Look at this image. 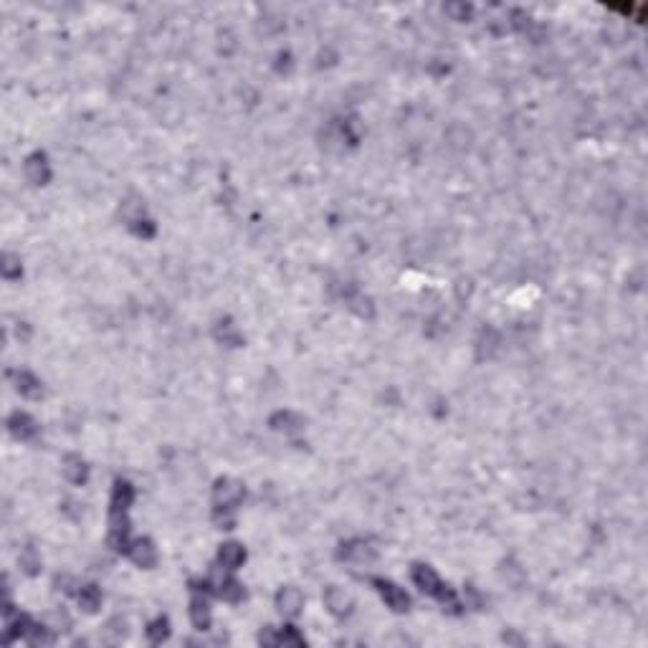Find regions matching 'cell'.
Listing matches in <instances>:
<instances>
[{
  "label": "cell",
  "mask_w": 648,
  "mask_h": 648,
  "mask_svg": "<svg viewBox=\"0 0 648 648\" xmlns=\"http://www.w3.org/2000/svg\"><path fill=\"white\" fill-rule=\"evenodd\" d=\"M413 582L418 585L426 595H433V597H441L443 603L446 600H451L453 603V593H451L446 585L441 582V577H438V573H435L433 567L428 565H415L413 567Z\"/></svg>",
  "instance_id": "cell-1"
},
{
  "label": "cell",
  "mask_w": 648,
  "mask_h": 648,
  "mask_svg": "<svg viewBox=\"0 0 648 648\" xmlns=\"http://www.w3.org/2000/svg\"><path fill=\"white\" fill-rule=\"evenodd\" d=\"M243 484L236 479H218L213 486L215 509H236V504L243 501Z\"/></svg>",
  "instance_id": "cell-2"
},
{
  "label": "cell",
  "mask_w": 648,
  "mask_h": 648,
  "mask_svg": "<svg viewBox=\"0 0 648 648\" xmlns=\"http://www.w3.org/2000/svg\"><path fill=\"white\" fill-rule=\"evenodd\" d=\"M372 585H377L380 595H383V600L388 603V608H390V611L405 613L408 608H411V597H408V593H405L403 588H398L395 582H390V580H372Z\"/></svg>",
  "instance_id": "cell-3"
},
{
  "label": "cell",
  "mask_w": 648,
  "mask_h": 648,
  "mask_svg": "<svg viewBox=\"0 0 648 648\" xmlns=\"http://www.w3.org/2000/svg\"><path fill=\"white\" fill-rule=\"evenodd\" d=\"M339 557L347 562H354V565H368V562L375 560L377 555H375V547L370 545V542H365V539H350V542L342 545Z\"/></svg>",
  "instance_id": "cell-4"
},
{
  "label": "cell",
  "mask_w": 648,
  "mask_h": 648,
  "mask_svg": "<svg viewBox=\"0 0 648 648\" xmlns=\"http://www.w3.org/2000/svg\"><path fill=\"white\" fill-rule=\"evenodd\" d=\"M324 605L337 618H345V615L352 613V597H350V593L345 588H337V585H330V588L324 590Z\"/></svg>",
  "instance_id": "cell-5"
},
{
  "label": "cell",
  "mask_w": 648,
  "mask_h": 648,
  "mask_svg": "<svg viewBox=\"0 0 648 648\" xmlns=\"http://www.w3.org/2000/svg\"><path fill=\"white\" fill-rule=\"evenodd\" d=\"M231 570H218V573L213 575V588L215 593L223 597V600H228V603H238L243 597V585L236 580V577H231Z\"/></svg>",
  "instance_id": "cell-6"
},
{
  "label": "cell",
  "mask_w": 648,
  "mask_h": 648,
  "mask_svg": "<svg viewBox=\"0 0 648 648\" xmlns=\"http://www.w3.org/2000/svg\"><path fill=\"white\" fill-rule=\"evenodd\" d=\"M276 608H279L281 615H287V618H296L299 613H302L304 608V595L299 588H281L279 593H276Z\"/></svg>",
  "instance_id": "cell-7"
},
{
  "label": "cell",
  "mask_w": 648,
  "mask_h": 648,
  "mask_svg": "<svg viewBox=\"0 0 648 648\" xmlns=\"http://www.w3.org/2000/svg\"><path fill=\"white\" fill-rule=\"evenodd\" d=\"M23 172H26V180L33 183V185H46L48 183V177H51L48 160H46V155H41V152H36V155H30L28 160H26Z\"/></svg>",
  "instance_id": "cell-8"
},
{
  "label": "cell",
  "mask_w": 648,
  "mask_h": 648,
  "mask_svg": "<svg viewBox=\"0 0 648 648\" xmlns=\"http://www.w3.org/2000/svg\"><path fill=\"white\" fill-rule=\"evenodd\" d=\"M127 555L132 557L134 565L147 567V570L155 567V562H157V550L150 539H134L132 545H129V550H127Z\"/></svg>",
  "instance_id": "cell-9"
},
{
  "label": "cell",
  "mask_w": 648,
  "mask_h": 648,
  "mask_svg": "<svg viewBox=\"0 0 648 648\" xmlns=\"http://www.w3.org/2000/svg\"><path fill=\"white\" fill-rule=\"evenodd\" d=\"M243 560H246V550L238 542H226L218 550V565L223 570H238L243 565Z\"/></svg>",
  "instance_id": "cell-10"
},
{
  "label": "cell",
  "mask_w": 648,
  "mask_h": 648,
  "mask_svg": "<svg viewBox=\"0 0 648 648\" xmlns=\"http://www.w3.org/2000/svg\"><path fill=\"white\" fill-rule=\"evenodd\" d=\"M8 426H10V431H13L15 438H21V441H28V438H33V435L38 433L36 420L30 418V415H26V413H21V411L10 415Z\"/></svg>",
  "instance_id": "cell-11"
},
{
  "label": "cell",
  "mask_w": 648,
  "mask_h": 648,
  "mask_svg": "<svg viewBox=\"0 0 648 648\" xmlns=\"http://www.w3.org/2000/svg\"><path fill=\"white\" fill-rule=\"evenodd\" d=\"M190 620L198 631H208L210 628V603L200 593L190 600Z\"/></svg>",
  "instance_id": "cell-12"
},
{
  "label": "cell",
  "mask_w": 648,
  "mask_h": 648,
  "mask_svg": "<svg viewBox=\"0 0 648 648\" xmlns=\"http://www.w3.org/2000/svg\"><path fill=\"white\" fill-rule=\"evenodd\" d=\"M134 499V489L127 481H117L114 484V492H111V512H119V514H127V509Z\"/></svg>",
  "instance_id": "cell-13"
},
{
  "label": "cell",
  "mask_w": 648,
  "mask_h": 648,
  "mask_svg": "<svg viewBox=\"0 0 648 648\" xmlns=\"http://www.w3.org/2000/svg\"><path fill=\"white\" fill-rule=\"evenodd\" d=\"M64 476L76 486L87 484L89 466L81 461V456H66V461H64Z\"/></svg>",
  "instance_id": "cell-14"
},
{
  "label": "cell",
  "mask_w": 648,
  "mask_h": 648,
  "mask_svg": "<svg viewBox=\"0 0 648 648\" xmlns=\"http://www.w3.org/2000/svg\"><path fill=\"white\" fill-rule=\"evenodd\" d=\"M15 390L26 395V398H41V383H38L36 375H30L26 370H18L15 372Z\"/></svg>",
  "instance_id": "cell-15"
},
{
  "label": "cell",
  "mask_w": 648,
  "mask_h": 648,
  "mask_svg": "<svg viewBox=\"0 0 648 648\" xmlns=\"http://www.w3.org/2000/svg\"><path fill=\"white\" fill-rule=\"evenodd\" d=\"M271 426L284 431V433H294V431H302L304 428V420L302 415H296L291 411H279L276 415H271Z\"/></svg>",
  "instance_id": "cell-16"
},
{
  "label": "cell",
  "mask_w": 648,
  "mask_h": 648,
  "mask_svg": "<svg viewBox=\"0 0 648 648\" xmlns=\"http://www.w3.org/2000/svg\"><path fill=\"white\" fill-rule=\"evenodd\" d=\"M79 605L87 613H94L99 605H102V590L96 585H87V588L79 590Z\"/></svg>",
  "instance_id": "cell-17"
},
{
  "label": "cell",
  "mask_w": 648,
  "mask_h": 648,
  "mask_svg": "<svg viewBox=\"0 0 648 648\" xmlns=\"http://www.w3.org/2000/svg\"><path fill=\"white\" fill-rule=\"evenodd\" d=\"M147 636H150V641H152V643H162V641H165V638L170 636V623H168V618L152 620V623H150V628H147Z\"/></svg>",
  "instance_id": "cell-18"
},
{
  "label": "cell",
  "mask_w": 648,
  "mask_h": 648,
  "mask_svg": "<svg viewBox=\"0 0 648 648\" xmlns=\"http://www.w3.org/2000/svg\"><path fill=\"white\" fill-rule=\"evenodd\" d=\"M21 567L28 575H36L38 570H41V557L36 555V550H33V547H28V550L21 555Z\"/></svg>",
  "instance_id": "cell-19"
},
{
  "label": "cell",
  "mask_w": 648,
  "mask_h": 648,
  "mask_svg": "<svg viewBox=\"0 0 648 648\" xmlns=\"http://www.w3.org/2000/svg\"><path fill=\"white\" fill-rule=\"evenodd\" d=\"M3 276H6V279L21 276V258L13 256V253H6V256H3Z\"/></svg>",
  "instance_id": "cell-20"
},
{
  "label": "cell",
  "mask_w": 648,
  "mask_h": 648,
  "mask_svg": "<svg viewBox=\"0 0 648 648\" xmlns=\"http://www.w3.org/2000/svg\"><path fill=\"white\" fill-rule=\"evenodd\" d=\"M446 13H449L453 21H469L474 13V8L466 6V3H449V6H446Z\"/></svg>",
  "instance_id": "cell-21"
},
{
  "label": "cell",
  "mask_w": 648,
  "mask_h": 648,
  "mask_svg": "<svg viewBox=\"0 0 648 648\" xmlns=\"http://www.w3.org/2000/svg\"><path fill=\"white\" fill-rule=\"evenodd\" d=\"M129 228H132L134 236H140V238L155 236V226H152V221H147V218H137L134 223H129Z\"/></svg>",
  "instance_id": "cell-22"
},
{
  "label": "cell",
  "mask_w": 648,
  "mask_h": 648,
  "mask_svg": "<svg viewBox=\"0 0 648 648\" xmlns=\"http://www.w3.org/2000/svg\"><path fill=\"white\" fill-rule=\"evenodd\" d=\"M279 643H284V646H302L304 643V636L296 633V628L287 626L284 631L279 633Z\"/></svg>",
  "instance_id": "cell-23"
},
{
  "label": "cell",
  "mask_w": 648,
  "mask_h": 648,
  "mask_svg": "<svg viewBox=\"0 0 648 648\" xmlns=\"http://www.w3.org/2000/svg\"><path fill=\"white\" fill-rule=\"evenodd\" d=\"M218 337H221L223 342H241L236 327H233L231 322H221V324H218Z\"/></svg>",
  "instance_id": "cell-24"
}]
</instances>
